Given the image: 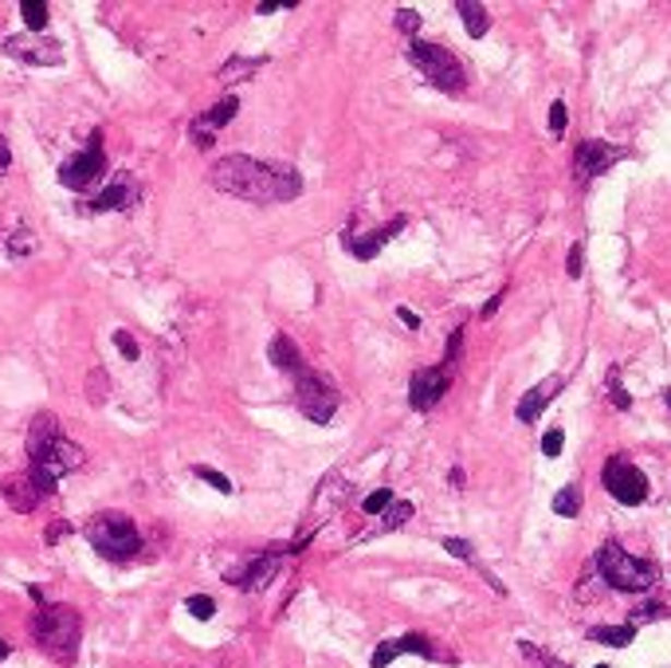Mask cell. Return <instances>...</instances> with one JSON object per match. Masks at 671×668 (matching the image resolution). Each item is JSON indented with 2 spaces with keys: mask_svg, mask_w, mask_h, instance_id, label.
Segmentation results:
<instances>
[{
  "mask_svg": "<svg viewBox=\"0 0 671 668\" xmlns=\"http://www.w3.org/2000/svg\"><path fill=\"white\" fill-rule=\"evenodd\" d=\"M4 51L20 63H36V68H59L63 63V48L56 39H39V36H9Z\"/></svg>",
  "mask_w": 671,
  "mask_h": 668,
  "instance_id": "11",
  "label": "cell"
},
{
  "mask_svg": "<svg viewBox=\"0 0 671 668\" xmlns=\"http://www.w3.org/2000/svg\"><path fill=\"white\" fill-rule=\"evenodd\" d=\"M295 402H299V413L307 417V421H314V425H326L338 413V390H334L322 373H314V370H307V373H299L295 378Z\"/></svg>",
  "mask_w": 671,
  "mask_h": 668,
  "instance_id": "7",
  "label": "cell"
},
{
  "mask_svg": "<svg viewBox=\"0 0 671 668\" xmlns=\"http://www.w3.org/2000/svg\"><path fill=\"white\" fill-rule=\"evenodd\" d=\"M609 393H613L616 409H633V397H628V390L621 385V370H609Z\"/></svg>",
  "mask_w": 671,
  "mask_h": 668,
  "instance_id": "29",
  "label": "cell"
},
{
  "mask_svg": "<svg viewBox=\"0 0 671 668\" xmlns=\"http://www.w3.org/2000/svg\"><path fill=\"white\" fill-rule=\"evenodd\" d=\"M562 385H565V382L554 373V378L538 382L535 390H526L523 397H518V409H515V413H518V421H523V425H535L538 417H542L546 405H550V402L558 397V393H562Z\"/></svg>",
  "mask_w": 671,
  "mask_h": 668,
  "instance_id": "16",
  "label": "cell"
},
{
  "mask_svg": "<svg viewBox=\"0 0 671 668\" xmlns=\"http://www.w3.org/2000/svg\"><path fill=\"white\" fill-rule=\"evenodd\" d=\"M412 520V503H390V508H385V520H381V527L378 530H397V527H405V523Z\"/></svg>",
  "mask_w": 671,
  "mask_h": 668,
  "instance_id": "26",
  "label": "cell"
},
{
  "mask_svg": "<svg viewBox=\"0 0 671 668\" xmlns=\"http://www.w3.org/2000/svg\"><path fill=\"white\" fill-rule=\"evenodd\" d=\"M663 402H668V409H671V390H668V393H663Z\"/></svg>",
  "mask_w": 671,
  "mask_h": 668,
  "instance_id": "47",
  "label": "cell"
},
{
  "mask_svg": "<svg viewBox=\"0 0 671 668\" xmlns=\"http://www.w3.org/2000/svg\"><path fill=\"white\" fill-rule=\"evenodd\" d=\"M208 181L220 193H232L240 201H252V205H283V201H295L302 193V177L291 166H279V162H260V157H220L213 169H208Z\"/></svg>",
  "mask_w": 671,
  "mask_h": 668,
  "instance_id": "1",
  "label": "cell"
},
{
  "mask_svg": "<svg viewBox=\"0 0 671 668\" xmlns=\"http://www.w3.org/2000/svg\"><path fill=\"white\" fill-rule=\"evenodd\" d=\"M115 346H118L122 354H127L130 362H137V354H142V350H137L134 334H130V331H115Z\"/></svg>",
  "mask_w": 671,
  "mask_h": 668,
  "instance_id": "34",
  "label": "cell"
},
{
  "mask_svg": "<svg viewBox=\"0 0 671 668\" xmlns=\"http://www.w3.org/2000/svg\"><path fill=\"white\" fill-rule=\"evenodd\" d=\"M185 609H189V613H193L196 621H208V618H213V613H216V601L208 598V594H193V598L185 601Z\"/></svg>",
  "mask_w": 671,
  "mask_h": 668,
  "instance_id": "28",
  "label": "cell"
},
{
  "mask_svg": "<svg viewBox=\"0 0 671 668\" xmlns=\"http://www.w3.org/2000/svg\"><path fill=\"white\" fill-rule=\"evenodd\" d=\"M20 16H24V24H28L32 32L48 28V4H44V0H24V4H20Z\"/></svg>",
  "mask_w": 671,
  "mask_h": 668,
  "instance_id": "25",
  "label": "cell"
},
{
  "mask_svg": "<svg viewBox=\"0 0 671 668\" xmlns=\"http://www.w3.org/2000/svg\"><path fill=\"white\" fill-rule=\"evenodd\" d=\"M444 550L447 554H456L459 562H476V550H471L467 539H444Z\"/></svg>",
  "mask_w": 671,
  "mask_h": 668,
  "instance_id": "33",
  "label": "cell"
},
{
  "mask_svg": "<svg viewBox=\"0 0 671 668\" xmlns=\"http://www.w3.org/2000/svg\"><path fill=\"white\" fill-rule=\"evenodd\" d=\"M550 130H554V138L565 134V103L558 98L554 107H550Z\"/></svg>",
  "mask_w": 671,
  "mask_h": 668,
  "instance_id": "38",
  "label": "cell"
},
{
  "mask_svg": "<svg viewBox=\"0 0 671 668\" xmlns=\"http://www.w3.org/2000/svg\"><path fill=\"white\" fill-rule=\"evenodd\" d=\"M63 429H59V417L56 413H36L28 425V437H24V449H28V461H36L39 452L48 449L51 441H59Z\"/></svg>",
  "mask_w": 671,
  "mask_h": 668,
  "instance_id": "18",
  "label": "cell"
},
{
  "mask_svg": "<svg viewBox=\"0 0 671 668\" xmlns=\"http://www.w3.org/2000/svg\"><path fill=\"white\" fill-rule=\"evenodd\" d=\"M83 461H87V452L79 449L75 441H68V437H59V441H51L48 449L39 452L36 461H32V468H44L48 476H71V472L83 468Z\"/></svg>",
  "mask_w": 671,
  "mask_h": 668,
  "instance_id": "12",
  "label": "cell"
},
{
  "mask_svg": "<svg viewBox=\"0 0 671 668\" xmlns=\"http://www.w3.org/2000/svg\"><path fill=\"white\" fill-rule=\"evenodd\" d=\"M554 515H562V520L582 515V491H577L574 484H565V488L554 496Z\"/></svg>",
  "mask_w": 671,
  "mask_h": 668,
  "instance_id": "24",
  "label": "cell"
},
{
  "mask_svg": "<svg viewBox=\"0 0 671 668\" xmlns=\"http://www.w3.org/2000/svg\"><path fill=\"white\" fill-rule=\"evenodd\" d=\"M447 385H452V370H447V366H424V370H417L412 373V385H409L412 409L429 413L432 405L447 393Z\"/></svg>",
  "mask_w": 671,
  "mask_h": 668,
  "instance_id": "10",
  "label": "cell"
},
{
  "mask_svg": "<svg viewBox=\"0 0 671 668\" xmlns=\"http://www.w3.org/2000/svg\"><path fill=\"white\" fill-rule=\"evenodd\" d=\"M32 244H36V236H32L28 228H16V232H12V244L9 248H12V255H24Z\"/></svg>",
  "mask_w": 671,
  "mask_h": 668,
  "instance_id": "36",
  "label": "cell"
},
{
  "mask_svg": "<svg viewBox=\"0 0 671 668\" xmlns=\"http://www.w3.org/2000/svg\"><path fill=\"white\" fill-rule=\"evenodd\" d=\"M601 484L609 488V496H613L616 503H624V508H640V503L648 500V480H644V472L636 468L628 456H609L601 468Z\"/></svg>",
  "mask_w": 671,
  "mask_h": 668,
  "instance_id": "8",
  "label": "cell"
},
{
  "mask_svg": "<svg viewBox=\"0 0 671 668\" xmlns=\"http://www.w3.org/2000/svg\"><path fill=\"white\" fill-rule=\"evenodd\" d=\"M267 358H272L275 370L291 373V378H299V373H307V362H302L299 346H295L291 334H275L272 346H267Z\"/></svg>",
  "mask_w": 671,
  "mask_h": 668,
  "instance_id": "19",
  "label": "cell"
},
{
  "mask_svg": "<svg viewBox=\"0 0 671 668\" xmlns=\"http://www.w3.org/2000/svg\"><path fill=\"white\" fill-rule=\"evenodd\" d=\"M263 59H232L228 68H220V79H228V75H243V71H255L260 68Z\"/></svg>",
  "mask_w": 671,
  "mask_h": 668,
  "instance_id": "37",
  "label": "cell"
},
{
  "mask_svg": "<svg viewBox=\"0 0 671 668\" xmlns=\"http://www.w3.org/2000/svg\"><path fill=\"white\" fill-rule=\"evenodd\" d=\"M12 166V150H9V138L0 134V174H4V169Z\"/></svg>",
  "mask_w": 671,
  "mask_h": 668,
  "instance_id": "43",
  "label": "cell"
},
{
  "mask_svg": "<svg viewBox=\"0 0 671 668\" xmlns=\"http://www.w3.org/2000/svg\"><path fill=\"white\" fill-rule=\"evenodd\" d=\"M83 535H87L91 547L110 562H127L142 550V530L130 515L122 511H98L95 520L83 523Z\"/></svg>",
  "mask_w": 671,
  "mask_h": 668,
  "instance_id": "3",
  "label": "cell"
},
{
  "mask_svg": "<svg viewBox=\"0 0 671 668\" xmlns=\"http://www.w3.org/2000/svg\"><path fill=\"white\" fill-rule=\"evenodd\" d=\"M56 484H59L56 476H48L44 468H32L28 464V472H12V476L0 480V496H4V503H9L12 511L32 515V511L56 491Z\"/></svg>",
  "mask_w": 671,
  "mask_h": 668,
  "instance_id": "6",
  "label": "cell"
},
{
  "mask_svg": "<svg viewBox=\"0 0 671 668\" xmlns=\"http://www.w3.org/2000/svg\"><path fill=\"white\" fill-rule=\"evenodd\" d=\"M68 530H71V523H68V520H56V523H51V527H48V542H59V539H63V535H68Z\"/></svg>",
  "mask_w": 671,
  "mask_h": 668,
  "instance_id": "40",
  "label": "cell"
},
{
  "mask_svg": "<svg viewBox=\"0 0 671 668\" xmlns=\"http://www.w3.org/2000/svg\"><path fill=\"white\" fill-rule=\"evenodd\" d=\"M409 63L420 71V75L429 79L432 87L447 91V95H459L467 83L464 68H459V59L452 56L447 48H440V44H424V39H412L409 44Z\"/></svg>",
  "mask_w": 671,
  "mask_h": 668,
  "instance_id": "5",
  "label": "cell"
},
{
  "mask_svg": "<svg viewBox=\"0 0 671 668\" xmlns=\"http://www.w3.org/2000/svg\"><path fill=\"white\" fill-rule=\"evenodd\" d=\"M447 484H452V488H464V472L452 468V472H447Z\"/></svg>",
  "mask_w": 671,
  "mask_h": 668,
  "instance_id": "45",
  "label": "cell"
},
{
  "mask_svg": "<svg viewBox=\"0 0 671 668\" xmlns=\"http://www.w3.org/2000/svg\"><path fill=\"white\" fill-rule=\"evenodd\" d=\"M279 566H283V554L279 550H267V554H255L240 574H232V582L240 589H248V594H260V589L279 574Z\"/></svg>",
  "mask_w": 671,
  "mask_h": 668,
  "instance_id": "15",
  "label": "cell"
},
{
  "mask_svg": "<svg viewBox=\"0 0 671 668\" xmlns=\"http://www.w3.org/2000/svg\"><path fill=\"white\" fill-rule=\"evenodd\" d=\"M405 653H417V657H436V648H432V641L424 637V633H405V637H397V641H381L378 645V653L370 657V665L373 668H390L393 660L397 657H405Z\"/></svg>",
  "mask_w": 671,
  "mask_h": 668,
  "instance_id": "14",
  "label": "cell"
},
{
  "mask_svg": "<svg viewBox=\"0 0 671 668\" xmlns=\"http://www.w3.org/2000/svg\"><path fill=\"white\" fill-rule=\"evenodd\" d=\"M4 657H9V645H4V641H0V660H4Z\"/></svg>",
  "mask_w": 671,
  "mask_h": 668,
  "instance_id": "46",
  "label": "cell"
},
{
  "mask_svg": "<svg viewBox=\"0 0 671 668\" xmlns=\"http://www.w3.org/2000/svg\"><path fill=\"white\" fill-rule=\"evenodd\" d=\"M397 314H400V323L409 326V331H417V326H420V319H417V314H412V311H409V307H400V311H397Z\"/></svg>",
  "mask_w": 671,
  "mask_h": 668,
  "instance_id": "44",
  "label": "cell"
},
{
  "mask_svg": "<svg viewBox=\"0 0 671 668\" xmlns=\"http://www.w3.org/2000/svg\"><path fill=\"white\" fill-rule=\"evenodd\" d=\"M196 476H201L205 484H213L220 496H232V480H228V476H220L216 468H205V464H201V468H196Z\"/></svg>",
  "mask_w": 671,
  "mask_h": 668,
  "instance_id": "30",
  "label": "cell"
},
{
  "mask_svg": "<svg viewBox=\"0 0 671 668\" xmlns=\"http://www.w3.org/2000/svg\"><path fill=\"white\" fill-rule=\"evenodd\" d=\"M39 648L59 665H71L79 653V637H83V621L71 606H39L36 621H32Z\"/></svg>",
  "mask_w": 671,
  "mask_h": 668,
  "instance_id": "2",
  "label": "cell"
},
{
  "mask_svg": "<svg viewBox=\"0 0 671 668\" xmlns=\"http://www.w3.org/2000/svg\"><path fill=\"white\" fill-rule=\"evenodd\" d=\"M597 668H609V665H597Z\"/></svg>",
  "mask_w": 671,
  "mask_h": 668,
  "instance_id": "48",
  "label": "cell"
},
{
  "mask_svg": "<svg viewBox=\"0 0 671 668\" xmlns=\"http://www.w3.org/2000/svg\"><path fill=\"white\" fill-rule=\"evenodd\" d=\"M582 267H585V252H582V244H574L570 248V260H565V275H570V279H582Z\"/></svg>",
  "mask_w": 671,
  "mask_h": 668,
  "instance_id": "35",
  "label": "cell"
},
{
  "mask_svg": "<svg viewBox=\"0 0 671 668\" xmlns=\"http://www.w3.org/2000/svg\"><path fill=\"white\" fill-rule=\"evenodd\" d=\"M456 12H459V16H464V28H467V36H471V39L487 36V28H491V16H487V9H483V4H476V0H459V4H456Z\"/></svg>",
  "mask_w": 671,
  "mask_h": 668,
  "instance_id": "22",
  "label": "cell"
},
{
  "mask_svg": "<svg viewBox=\"0 0 671 668\" xmlns=\"http://www.w3.org/2000/svg\"><path fill=\"white\" fill-rule=\"evenodd\" d=\"M562 449H565V432L562 429H550L542 437V452L546 456H550V461H554V456H562Z\"/></svg>",
  "mask_w": 671,
  "mask_h": 668,
  "instance_id": "31",
  "label": "cell"
},
{
  "mask_svg": "<svg viewBox=\"0 0 671 668\" xmlns=\"http://www.w3.org/2000/svg\"><path fill=\"white\" fill-rule=\"evenodd\" d=\"M597 570H601V578L609 582V586L624 589V594H644V589L656 582L652 562L633 559L621 542H604V547L597 550Z\"/></svg>",
  "mask_w": 671,
  "mask_h": 668,
  "instance_id": "4",
  "label": "cell"
},
{
  "mask_svg": "<svg viewBox=\"0 0 671 668\" xmlns=\"http://www.w3.org/2000/svg\"><path fill=\"white\" fill-rule=\"evenodd\" d=\"M405 228V216H397V220H390L385 228H378V232H366V236H358V240H346V248H350L358 260H373V255L381 252V248L390 244L393 236Z\"/></svg>",
  "mask_w": 671,
  "mask_h": 668,
  "instance_id": "20",
  "label": "cell"
},
{
  "mask_svg": "<svg viewBox=\"0 0 671 668\" xmlns=\"http://www.w3.org/2000/svg\"><path fill=\"white\" fill-rule=\"evenodd\" d=\"M236 110H240V98L228 95V98H220L216 107H208L205 115L196 118V122H193V134H196V142H201V150L213 146V134H216L220 127H228V122H232Z\"/></svg>",
  "mask_w": 671,
  "mask_h": 668,
  "instance_id": "17",
  "label": "cell"
},
{
  "mask_svg": "<svg viewBox=\"0 0 671 668\" xmlns=\"http://www.w3.org/2000/svg\"><path fill=\"white\" fill-rule=\"evenodd\" d=\"M621 157H624V150H613L609 142H601V138L582 142V146H577V177H582V181H594L604 169H613V162H621Z\"/></svg>",
  "mask_w": 671,
  "mask_h": 668,
  "instance_id": "13",
  "label": "cell"
},
{
  "mask_svg": "<svg viewBox=\"0 0 671 668\" xmlns=\"http://www.w3.org/2000/svg\"><path fill=\"white\" fill-rule=\"evenodd\" d=\"M130 201H134V181L122 174L115 186H107L103 193L95 196V201H87L83 208H87V213H115V208H127Z\"/></svg>",
  "mask_w": 671,
  "mask_h": 668,
  "instance_id": "21",
  "label": "cell"
},
{
  "mask_svg": "<svg viewBox=\"0 0 671 668\" xmlns=\"http://www.w3.org/2000/svg\"><path fill=\"white\" fill-rule=\"evenodd\" d=\"M107 174V154L98 146V134L87 142V150H79L75 157H68L59 166V186L75 189V193H87V189L98 186V177Z\"/></svg>",
  "mask_w": 671,
  "mask_h": 668,
  "instance_id": "9",
  "label": "cell"
},
{
  "mask_svg": "<svg viewBox=\"0 0 671 668\" xmlns=\"http://www.w3.org/2000/svg\"><path fill=\"white\" fill-rule=\"evenodd\" d=\"M283 9H295V4H279V0H263V4H260V9H255V12H260V16H272V12H283Z\"/></svg>",
  "mask_w": 671,
  "mask_h": 668,
  "instance_id": "41",
  "label": "cell"
},
{
  "mask_svg": "<svg viewBox=\"0 0 671 668\" xmlns=\"http://www.w3.org/2000/svg\"><path fill=\"white\" fill-rule=\"evenodd\" d=\"M589 637L601 641V645H616V648H624V645H633L636 629H633V625H597V629H589Z\"/></svg>",
  "mask_w": 671,
  "mask_h": 668,
  "instance_id": "23",
  "label": "cell"
},
{
  "mask_svg": "<svg viewBox=\"0 0 671 668\" xmlns=\"http://www.w3.org/2000/svg\"><path fill=\"white\" fill-rule=\"evenodd\" d=\"M390 503H393V491L390 488H378L373 496H366V503H361V508L370 511V515H378V511H385Z\"/></svg>",
  "mask_w": 671,
  "mask_h": 668,
  "instance_id": "32",
  "label": "cell"
},
{
  "mask_svg": "<svg viewBox=\"0 0 671 668\" xmlns=\"http://www.w3.org/2000/svg\"><path fill=\"white\" fill-rule=\"evenodd\" d=\"M503 295H506V291H495V295H491V299H487L483 311H479V314H483V319H491V314L499 311V303H503Z\"/></svg>",
  "mask_w": 671,
  "mask_h": 668,
  "instance_id": "42",
  "label": "cell"
},
{
  "mask_svg": "<svg viewBox=\"0 0 671 668\" xmlns=\"http://www.w3.org/2000/svg\"><path fill=\"white\" fill-rule=\"evenodd\" d=\"M397 28H400V32H409V36H412V32L420 28V16H417L412 9H397Z\"/></svg>",
  "mask_w": 671,
  "mask_h": 668,
  "instance_id": "39",
  "label": "cell"
},
{
  "mask_svg": "<svg viewBox=\"0 0 671 668\" xmlns=\"http://www.w3.org/2000/svg\"><path fill=\"white\" fill-rule=\"evenodd\" d=\"M518 653H523L530 665H538V668H570L565 660H558V657H550V653H542L538 645H530V641H518Z\"/></svg>",
  "mask_w": 671,
  "mask_h": 668,
  "instance_id": "27",
  "label": "cell"
}]
</instances>
